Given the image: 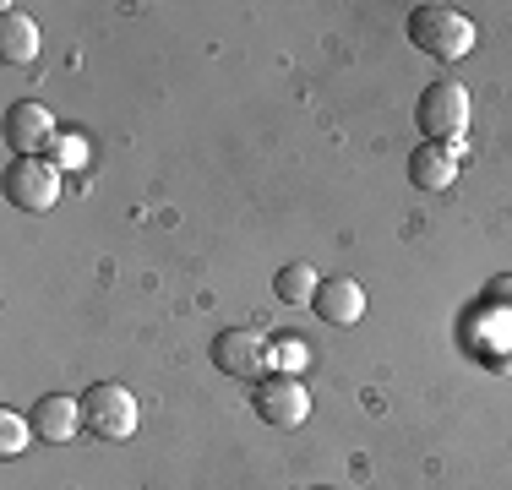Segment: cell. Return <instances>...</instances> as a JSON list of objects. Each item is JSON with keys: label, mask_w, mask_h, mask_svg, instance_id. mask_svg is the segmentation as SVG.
Wrapping results in <instances>:
<instances>
[{"label": "cell", "mask_w": 512, "mask_h": 490, "mask_svg": "<svg viewBox=\"0 0 512 490\" xmlns=\"http://www.w3.org/2000/svg\"><path fill=\"white\" fill-rule=\"evenodd\" d=\"M485 305H502V311H512V273L491 278V289H485Z\"/></svg>", "instance_id": "obj_16"}, {"label": "cell", "mask_w": 512, "mask_h": 490, "mask_svg": "<svg viewBox=\"0 0 512 490\" xmlns=\"http://www.w3.org/2000/svg\"><path fill=\"white\" fill-rule=\"evenodd\" d=\"M316 267H306V262H289V267H278V278H273V294L284 305H311L316 300Z\"/></svg>", "instance_id": "obj_12"}, {"label": "cell", "mask_w": 512, "mask_h": 490, "mask_svg": "<svg viewBox=\"0 0 512 490\" xmlns=\"http://www.w3.org/2000/svg\"><path fill=\"white\" fill-rule=\"evenodd\" d=\"M251 403H256V420L273 425V431H295L311 414V392L300 387V376H262Z\"/></svg>", "instance_id": "obj_5"}, {"label": "cell", "mask_w": 512, "mask_h": 490, "mask_svg": "<svg viewBox=\"0 0 512 490\" xmlns=\"http://www.w3.org/2000/svg\"><path fill=\"white\" fill-rule=\"evenodd\" d=\"M311 311L322 316V322H333V327H355L360 316H365V289L355 284V278L333 273V278H322V284H316Z\"/></svg>", "instance_id": "obj_9"}, {"label": "cell", "mask_w": 512, "mask_h": 490, "mask_svg": "<svg viewBox=\"0 0 512 490\" xmlns=\"http://www.w3.org/2000/svg\"><path fill=\"white\" fill-rule=\"evenodd\" d=\"M213 365L224 376H240V382H262L267 371V338L256 327H224L213 338Z\"/></svg>", "instance_id": "obj_6"}, {"label": "cell", "mask_w": 512, "mask_h": 490, "mask_svg": "<svg viewBox=\"0 0 512 490\" xmlns=\"http://www.w3.org/2000/svg\"><path fill=\"white\" fill-rule=\"evenodd\" d=\"M474 22L458 6H414L409 11V44L431 60H469L474 55Z\"/></svg>", "instance_id": "obj_1"}, {"label": "cell", "mask_w": 512, "mask_h": 490, "mask_svg": "<svg viewBox=\"0 0 512 490\" xmlns=\"http://www.w3.org/2000/svg\"><path fill=\"white\" fill-rule=\"evenodd\" d=\"M28 441H33V420H22L17 409H0V452L17 458V452H28Z\"/></svg>", "instance_id": "obj_15"}, {"label": "cell", "mask_w": 512, "mask_h": 490, "mask_svg": "<svg viewBox=\"0 0 512 490\" xmlns=\"http://www.w3.org/2000/svg\"><path fill=\"white\" fill-rule=\"evenodd\" d=\"M50 142H55V115L44 104H33V98H17L6 109V147L17 158H44Z\"/></svg>", "instance_id": "obj_7"}, {"label": "cell", "mask_w": 512, "mask_h": 490, "mask_svg": "<svg viewBox=\"0 0 512 490\" xmlns=\"http://www.w3.org/2000/svg\"><path fill=\"white\" fill-rule=\"evenodd\" d=\"M33 436L50 441V447H66V441H77L82 431V398H66V392H50V398L33 403Z\"/></svg>", "instance_id": "obj_8"}, {"label": "cell", "mask_w": 512, "mask_h": 490, "mask_svg": "<svg viewBox=\"0 0 512 490\" xmlns=\"http://www.w3.org/2000/svg\"><path fill=\"white\" fill-rule=\"evenodd\" d=\"M409 180L420 191H453L458 180V153L453 147H436V142H420L409 153Z\"/></svg>", "instance_id": "obj_10"}, {"label": "cell", "mask_w": 512, "mask_h": 490, "mask_svg": "<svg viewBox=\"0 0 512 490\" xmlns=\"http://www.w3.org/2000/svg\"><path fill=\"white\" fill-rule=\"evenodd\" d=\"M60 169L50 158H11L6 164V202L17 213H50L60 202Z\"/></svg>", "instance_id": "obj_4"}, {"label": "cell", "mask_w": 512, "mask_h": 490, "mask_svg": "<svg viewBox=\"0 0 512 490\" xmlns=\"http://www.w3.org/2000/svg\"><path fill=\"white\" fill-rule=\"evenodd\" d=\"M267 365H273L278 376H300L311 365V343L306 338H273L267 343Z\"/></svg>", "instance_id": "obj_14"}, {"label": "cell", "mask_w": 512, "mask_h": 490, "mask_svg": "<svg viewBox=\"0 0 512 490\" xmlns=\"http://www.w3.org/2000/svg\"><path fill=\"white\" fill-rule=\"evenodd\" d=\"M137 398H131L120 382H93L88 392H82V431H88L93 441H126L137 436Z\"/></svg>", "instance_id": "obj_3"}, {"label": "cell", "mask_w": 512, "mask_h": 490, "mask_svg": "<svg viewBox=\"0 0 512 490\" xmlns=\"http://www.w3.org/2000/svg\"><path fill=\"white\" fill-rule=\"evenodd\" d=\"M414 120H420L425 142L458 153L463 137H469V88H458V82H431V88L420 93V104H414Z\"/></svg>", "instance_id": "obj_2"}, {"label": "cell", "mask_w": 512, "mask_h": 490, "mask_svg": "<svg viewBox=\"0 0 512 490\" xmlns=\"http://www.w3.org/2000/svg\"><path fill=\"white\" fill-rule=\"evenodd\" d=\"M50 164L60 169V175H71V169H88V158H93V147H88V137L82 131H55V142H50Z\"/></svg>", "instance_id": "obj_13"}, {"label": "cell", "mask_w": 512, "mask_h": 490, "mask_svg": "<svg viewBox=\"0 0 512 490\" xmlns=\"http://www.w3.org/2000/svg\"><path fill=\"white\" fill-rule=\"evenodd\" d=\"M0 55H6L11 66H28V60L39 55V22H33L28 11H17V6L0 11Z\"/></svg>", "instance_id": "obj_11"}]
</instances>
